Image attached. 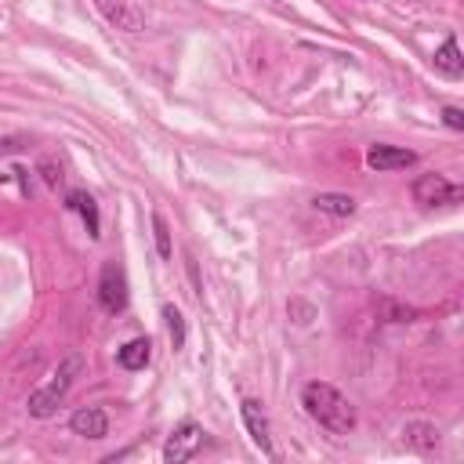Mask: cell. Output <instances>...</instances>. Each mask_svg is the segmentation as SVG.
Segmentation results:
<instances>
[{
  "instance_id": "1",
  "label": "cell",
  "mask_w": 464,
  "mask_h": 464,
  "mask_svg": "<svg viewBox=\"0 0 464 464\" xmlns=\"http://www.w3.org/2000/svg\"><path fill=\"white\" fill-rule=\"evenodd\" d=\"M301 406L330 435H348L355 428V406L334 384H326V381H308L301 388Z\"/></svg>"
},
{
  "instance_id": "2",
  "label": "cell",
  "mask_w": 464,
  "mask_h": 464,
  "mask_svg": "<svg viewBox=\"0 0 464 464\" xmlns=\"http://www.w3.org/2000/svg\"><path fill=\"white\" fill-rule=\"evenodd\" d=\"M80 373H83V355H65V359L58 362V370L51 373V381L40 384V388L29 395V413H33V417H51Z\"/></svg>"
},
{
  "instance_id": "3",
  "label": "cell",
  "mask_w": 464,
  "mask_h": 464,
  "mask_svg": "<svg viewBox=\"0 0 464 464\" xmlns=\"http://www.w3.org/2000/svg\"><path fill=\"white\" fill-rule=\"evenodd\" d=\"M98 304L109 315H116V312L127 308V276H123V268L116 261H105L102 265V276H98Z\"/></svg>"
},
{
  "instance_id": "4",
  "label": "cell",
  "mask_w": 464,
  "mask_h": 464,
  "mask_svg": "<svg viewBox=\"0 0 464 464\" xmlns=\"http://www.w3.org/2000/svg\"><path fill=\"white\" fill-rule=\"evenodd\" d=\"M464 192H460V185H450L442 174H420L417 181H413V199L420 203V207H439V203H457Z\"/></svg>"
},
{
  "instance_id": "5",
  "label": "cell",
  "mask_w": 464,
  "mask_h": 464,
  "mask_svg": "<svg viewBox=\"0 0 464 464\" xmlns=\"http://www.w3.org/2000/svg\"><path fill=\"white\" fill-rule=\"evenodd\" d=\"M199 446H203V428H199L196 420H185V424H178L174 435L167 439L163 460H167V464H181V460H188Z\"/></svg>"
},
{
  "instance_id": "6",
  "label": "cell",
  "mask_w": 464,
  "mask_h": 464,
  "mask_svg": "<svg viewBox=\"0 0 464 464\" xmlns=\"http://www.w3.org/2000/svg\"><path fill=\"white\" fill-rule=\"evenodd\" d=\"M243 424H246V431H250V439H254V446L265 453V457H276L272 453V431H268V417H265V410H261V402L257 399H243Z\"/></svg>"
},
{
  "instance_id": "7",
  "label": "cell",
  "mask_w": 464,
  "mask_h": 464,
  "mask_svg": "<svg viewBox=\"0 0 464 464\" xmlns=\"http://www.w3.org/2000/svg\"><path fill=\"white\" fill-rule=\"evenodd\" d=\"M69 428H72V435H80V439H105V435H109V417H105L98 406H80V410L69 417Z\"/></svg>"
},
{
  "instance_id": "8",
  "label": "cell",
  "mask_w": 464,
  "mask_h": 464,
  "mask_svg": "<svg viewBox=\"0 0 464 464\" xmlns=\"http://www.w3.org/2000/svg\"><path fill=\"white\" fill-rule=\"evenodd\" d=\"M417 156L410 149H399V145H370L366 149V163L373 170H399V167H410Z\"/></svg>"
},
{
  "instance_id": "9",
  "label": "cell",
  "mask_w": 464,
  "mask_h": 464,
  "mask_svg": "<svg viewBox=\"0 0 464 464\" xmlns=\"http://www.w3.org/2000/svg\"><path fill=\"white\" fill-rule=\"evenodd\" d=\"M94 4H98V11L105 14L109 25L127 29V33H138V29H141V18H138V11H134L127 0H94Z\"/></svg>"
},
{
  "instance_id": "10",
  "label": "cell",
  "mask_w": 464,
  "mask_h": 464,
  "mask_svg": "<svg viewBox=\"0 0 464 464\" xmlns=\"http://www.w3.org/2000/svg\"><path fill=\"white\" fill-rule=\"evenodd\" d=\"M435 69L450 80H457L464 72V58H460V47H457V36H446L442 47L435 51Z\"/></svg>"
},
{
  "instance_id": "11",
  "label": "cell",
  "mask_w": 464,
  "mask_h": 464,
  "mask_svg": "<svg viewBox=\"0 0 464 464\" xmlns=\"http://www.w3.org/2000/svg\"><path fill=\"white\" fill-rule=\"evenodd\" d=\"M116 359H120L123 370H145L149 359H152V344H149V337H134V341H127V344L116 352Z\"/></svg>"
},
{
  "instance_id": "12",
  "label": "cell",
  "mask_w": 464,
  "mask_h": 464,
  "mask_svg": "<svg viewBox=\"0 0 464 464\" xmlns=\"http://www.w3.org/2000/svg\"><path fill=\"white\" fill-rule=\"evenodd\" d=\"M312 207L323 210V214H337V218H352L355 214V199L344 196V192H319L312 199Z\"/></svg>"
},
{
  "instance_id": "13",
  "label": "cell",
  "mask_w": 464,
  "mask_h": 464,
  "mask_svg": "<svg viewBox=\"0 0 464 464\" xmlns=\"http://www.w3.org/2000/svg\"><path fill=\"white\" fill-rule=\"evenodd\" d=\"M69 207H72V210L83 218L87 236H91V239H98V236H102L98 228H102V225H98V207H94V199H91L87 192H80V188H76V192H69Z\"/></svg>"
},
{
  "instance_id": "14",
  "label": "cell",
  "mask_w": 464,
  "mask_h": 464,
  "mask_svg": "<svg viewBox=\"0 0 464 464\" xmlns=\"http://www.w3.org/2000/svg\"><path fill=\"white\" fill-rule=\"evenodd\" d=\"M402 435H406V442H410L413 450H431V446L439 442V428H435V424H424V420L406 424Z\"/></svg>"
},
{
  "instance_id": "15",
  "label": "cell",
  "mask_w": 464,
  "mask_h": 464,
  "mask_svg": "<svg viewBox=\"0 0 464 464\" xmlns=\"http://www.w3.org/2000/svg\"><path fill=\"white\" fill-rule=\"evenodd\" d=\"M152 239H156L160 257H170V254H174V246H170V228H167V218H163V214H152Z\"/></svg>"
},
{
  "instance_id": "16",
  "label": "cell",
  "mask_w": 464,
  "mask_h": 464,
  "mask_svg": "<svg viewBox=\"0 0 464 464\" xmlns=\"http://www.w3.org/2000/svg\"><path fill=\"white\" fill-rule=\"evenodd\" d=\"M163 319H167L170 344H174V348H181V344H185V319H181V312H178L174 304H167V308H163Z\"/></svg>"
},
{
  "instance_id": "17",
  "label": "cell",
  "mask_w": 464,
  "mask_h": 464,
  "mask_svg": "<svg viewBox=\"0 0 464 464\" xmlns=\"http://www.w3.org/2000/svg\"><path fill=\"white\" fill-rule=\"evenodd\" d=\"M40 170H44V181H47L51 188H58V185H62V167H58L54 160H40Z\"/></svg>"
},
{
  "instance_id": "18",
  "label": "cell",
  "mask_w": 464,
  "mask_h": 464,
  "mask_svg": "<svg viewBox=\"0 0 464 464\" xmlns=\"http://www.w3.org/2000/svg\"><path fill=\"white\" fill-rule=\"evenodd\" d=\"M442 123L453 127V130H464V112H460L457 105H446V109H442Z\"/></svg>"
}]
</instances>
